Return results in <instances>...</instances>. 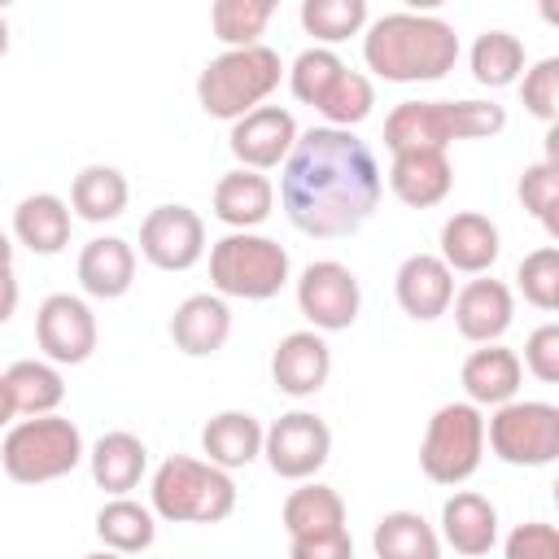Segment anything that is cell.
I'll list each match as a JSON object with an SVG mask.
<instances>
[{"mask_svg": "<svg viewBox=\"0 0 559 559\" xmlns=\"http://www.w3.org/2000/svg\"><path fill=\"white\" fill-rule=\"evenodd\" d=\"M380 162L354 131L310 127L280 166V205L301 236H354L380 205Z\"/></svg>", "mask_w": 559, "mask_h": 559, "instance_id": "cell-1", "label": "cell"}, {"mask_svg": "<svg viewBox=\"0 0 559 559\" xmlns=\"http://www.w3.org/2000/svg\"><path fill=\"white\" fill-rule=\"evenodd\" d=\"M362 61L384 83H437L459 61V35L437 13H384L362 31Z\"/></svg>", "mask_w": 559, "mask_h": 559, "instance_id": "cell-2", "label": "cell"}, {"mask_svg": "<svg viewBox=\"0 0 559 559\" xmlns=\"http://www.w3.org/2000/svg\"><path fill=\"white\" fill-rule=\"evenodd\" d=\"M507 127V109L498 100H402L384 118V148H437L445 153L454 140H485Z\"/></svg>", "mask_w": 559, "mask_h": 559, "instance_id": "cell-3", "label": "cell"}, {"mask_svg": "<svg viewBox=\"0 0 559 559\" xmlns=\"http://www.w3.org/2000/svg\"><path fill=\"white\" fill-rule=\"evenodd\" d=\"M148 511L166 524H218L236 511V480L205 459L170 454L153 472Z\"/></svg>", "mask_w": 559, "mask_h": 559, "instance_id": "cell-4", "label": "cell"}, {"mask_svg": "<svg viewBox=\"0 0 559 559\" xmlns=\"http://www.w3.org/2000/svg\"><path fill=\"white\" fill-rule=\"evenodd\" d=\"M280 79H284V61L275 48H266V44L223 48L197 74V105L210 118L236 122V118L253 114L258 105H266V96L280 87Z\"/></svg>", "mask_w": 559, "mask_h": 559, "instance_id": "cell-5", "label": "cell"}, {"mask_svg": "<svg viewBox=\"0 0 559 559\" xmlns=\"http://www.w3.org/2000/svg\"><path fill=\"white\" fill-rule=\"evenodd\" d=\"M87 459L83 432L66 415H31L13 419L0 441V467L17 485H48L70 476Z\"/></svg>", "mask_w": 559, "mask_h": 559, "instance_id": "cell-6", "label": "cell"}, {"mask_svg": "<svg viewBox=\"0 0 559 559\" xmlns=\"http://www.w3.org/2000/svg\"><path fill=\"white\" fill-rule=\"evenodd\" d=\"M288 249L262 231H227L210 245V284L227 301H271L288 284Z\"/></svg>", "mask_w": 559, "mask_h": 559, "instance_id": "cell-7", "label": "cell"}, {"mask_svg": "<svg viewBox=\"0 0 559 559\" xmlns=\"http://www.w3.org/2000/svg\"><path fill=\"white\" fill-rule=\"evenodd\" d=\"M485 459V411L472 402H445L432 411L424 441H419V467L432 485H463L476 476Z\"/></svg>", "mask_w": 559, "mask_h": 559, "instance_id": "cell-8", "label": "cell"}, {"mask_svg": "<svg viewBox=\"0 0 559 559\" xmlns=\"http://www.w3.org/2000/svg\"><path fill=\"white\" fill-rule=\"evenodd\" d=\"M485 445L511 467H546L559 459V406L515 397L485 419Z\"/></svg>", "mask_w": 559, "mask_h": 559, "instance_id": "cell-9", "label": "cell"}, {"mask_svg": "<svg viewBox=\"0 0 559 559\" xmlns=\"http://www.w3.org/2000/svg\"><path fill=\"white\" fill-rule=\"evenodd\" d=\"M297 310L314 332H345L362 310V284L345 262L319 258L297 280Z\"/></svg>", "mask_w": 559, "mask_h": 559, "instance_id": "cell-10", "label": "cell"}, {"mask_svg": "<svg viewBox=\"0 0 559 559\" xmlns=\"http://www.w3.org/2000/svg\"><path fill=\"white\" fill-rule=\"evenodd\" d=\"M100 328L83 297L74 293H48L35 310V345L52 367H79L96 354Z\"/></svg>", "mask_w": 559, "mask_h": 559, "instance_id": "cell-11", "label": "cell"}, {"mask_svg": "<svg viewBox=\"0 0 559 559\" xmlns=\"http://www.w3.org/2000/svg\"><path fill=\"white\" fill-rule=\"evenodd\" d=\"M332 454V428L314 411H288L262 432V459L280 480H310Z\"/></svg>", "mask_w": 559, "mask_h": 559, "instance_id": "cell-12", "label": "cell"}, {"mask_svg": "<svg viewBox=\"0 0 559 559\" xmlns=\"http://www.w3.org/2000/svg\"><path fill=\"white\" fill-rule=\"evenodd\" d=\"M140 258L157 271H192L205 258V223L192 205L166 201L140 223Z\"/></svg>", "mask_w": 559, "mask_h": 559, "instance_id": "cell-13", "label": "cell"}, {"mask_svg": "<svg viewBox=\"0 0 559 559\" xmlns=\"http://www.w3.org/2000/svg\"><path fill=\"white\" fill-rule=\"evenodd\" d=\"M297 118L284 105H258L253 114L236 118L227 131V148L240 162V170H275L297 144Z\"/></svg>", "mask_w": 559, "mask_h": 559, "instance_id": "cell-14", "label": "cell"}, {"mask_svg": "<svg viewBox=\"0 0 559 559\" xmlns=\"http://www.w3.org/2000/svg\"><path fill=\"white\" fill-rule=\"evenodd\" d=\"M454 328L463 341L472 345H498L515 319V297L502 280L493 275H476L454 293Z\"/></svg>", "mask_w": 559, "mask_h": 559, "instance_id": "cell-15", "label": "cell"}, {"mask_svg": "<svg viewBox=\"0 0 559 559\" xmlns=\"http://www.w3.org/2000/svg\"><path fill=\"white\" fill-rule=\"evenodd\" d=\"M332 376V349L323 341V332L301 328L280 336L275 354H271V380L280 393L288 397H314Z\"/></svg>", "mask_w": 559, "mask_h": 559, "instance_id": "cell-16", "label": "cell"}, {"mask_svg": "<svg viewBox=\"0 0 559 559\" xmlns=\"http://www.w3.org/2000/svg\"><path fill=\"white\" fill-rule=\"evenodd\" d=\"M393 297L415 323H432L454 301V271L437 253H411L393 275Z\"/></svg>", "mask_w": 559, "mask_h": 559, "instance_id": "cell-17", "label": "cell"}, {"mask_svg": "<svg viewBox=\"0 0 559 559\" xmlns=\"http://www.w3.org/2000/svg\"><path fill=\"white\" fill-rule=\"evenodd\" d=\"M454 555L480 559L498 546V507L476 493V489H454L441 502V533H437Z\"/></svg>", "mask_w": 559, "mask_h": 559, "instance_id": "cell-18", "label": "cell"}, {"mask_svg": "<svg viewBox=\"0 0 559 559\" xmlns=\"http://www.w3.org/2000/svg\"><path fill=\"white\" fill-rule=\"evenodd\" d=\"M389 188L411 210H432L454 188V166L437 148H402L389 162Z\"/></svg>", "mask_w": 559, "mask_h": 559, "instance_id": "cell-19", "label": "cell"}, {"mask_svg": "<svg viewBox=\"0 0 559 559\" xmlns=\"http://www.w3.org/2000/svg\"><path fill=\"white\" fill-rule=\"evenodd\" d=\"M502 253V236H498V223L489 214H476V210H459L441 223V262L459 275H489V266L498 262Z\"/></svg>", "mask_w": 559, "mask_h": 559, "instance_id": "cell-20", "label": "cell"}, {"mask_svg": "<svg viewBox=\"0 0 559 559\" xmlns=\"http://www.w3.org/2000/svg\"><path fill=\"white\" fill-rule=\"evenodd\" d=\"M520 380H524V367H520V354L507 349V345H480L463 358V371H459V384H463V402H472L476 411H498L507 402H515L520 393Z\"/></svg>", "mask_w": 559, "mask_h": 559, "instance_id": "cell-21", "label": "cell"}, {"mask_svg": "<svg viewBox=\"0 0 559 559\" xmlns=\"http://www.w3.org/2000/svg\"><path fill=\"white\" fill-rule=\"evenodd\" d=\"M231 336V310L218 293H192L170 314V341L188 358H210Z\"/></svg>", "mask_w": 559, "mask_h": 559, "instance_id": "cell-22", "label": "cell"}, {"mask_svg": "<svg viewBox=\"0 0 559 559\" xmlns=\"http://www.w3.org/2000/svg\"><path fill=\"white\" fill-rule=\"evenodd\" d=\"M79 284L96 301H114L135 284V249L122 236H92L79 249Z\"/></svg>", "mask_w": 559, "mask_h": 559, "instance_id": "cell-23", "label": "cell"}, {"mask_svg": "<svg viewBox=\"0 0 559 559\" xmlns=\"http://www.w3.org/2000/svg\"><path fill=\"white\" fill-rule=\"evenodd\" d=\"M275 210V183L258 170H227L214 183V218L227 223L231 231H253L271 218Z\"/></svg>", "mask_w": 559, "mask_h": 559, "instance_id": "cell-24", "label": "cell"}, {"mask_svg": "<svg viewBox=\"0 0 559 559\" xmlns=\"http://www.w3.org/2000/svg\"><path fill=\"white\" fill-rule=\"evenodd\" d=\"M87 467H92L96 489H105L114 498H127L144 480V472H148V445L135 432H122V428L105 432L87 450Z\"/></svg>", "mask_w": 559, "mask_h": 559, "instance_id": "cell-25", "label": "cell"}, {"mask_svg": "<svg viewBox=\"0 0 559 559\" xmlns=\"http://www.w3.org/2000/svg\"><path fill=\"white\" fill-rule=\"evenodd\" d=\"M70 205L57 192H31L13 210V240L39 258H52L70 245Z\"/></svg>", "mask_w": 559, "mask_h": 559, "instance_id": "cell-26", "label": "cell"}, {"mask_svg": "<svg viewBox=\"0 0 559 559\" xmlns=\"http://www.w3.org/2000/svg\"><path fill=\"white\" fill-rule=\"evenodd\" d=\"M262 432L266 428L258 424V415H249V411H218L201 428V454H205V463H214L223 472L249 467L262 454Z\"/></svg>", "mask_w": 559, "mask_h": 559, "instance_id": "cell-27", "label": "cell"}, {"mask_svg": "<svg viewBox=\"0 0 559 559\" xmlns=\"http://www.w3.org/2000/svg\"><path fill=\"white\" fill-rule=\"evenodd\" d=\"M284 533L288 537H319V533H336L345 528V498L332 485L319 480H301L288 498H284Z\"/></svg>", "mask_w": 559, "mask_h": 559, "instance_id": "cell-28", "label": "cell"}, {"mask_svg": "<svg viewBox=\"0 0 559 559\" xmlns=\"http://www.w3.org/2000/svg\"><path fill=\"white\" fill-rule=\"evenodd\" d=\"M131 201V183L118 166H83L70 183V210L83 218V223H109L127 210Z\"/></svg>", "mask_w": 559, "mask_h": 559, "instance_id": "cell-29", "label": "cell"}, {"mask_svg": "<svg viewBox=\"0 0 559 559\" xmlns=\"http://www.w3.org/2000/svg\"><path fill=\"white\" fill-rule=\"evenodd\" d=\"M376 559H441V537L419 511H384L371 528Z\"/></svg>", "mask_w": 559, "mask_h": 559, "instance_id": "cell-30", "label": "cell"}, {"mask_svg": "<svg viewBox=\"0 0 559 559\" xmlns=\"http://www.w3.org/2000/svg\"><path fill=\"white\" fill-rule=\"evenodd\" d=\"M4 384H9L13 411L22 419H31V415H57V406L66 402V380H61V371L48 358H17L4 371Z\"/></svg>", "mask_w": 559, "mask_h": 559, "instance_id": "cell-31", "label": "cell"}, {"mask_svg": "<svg viewBox=\"0 0 559 559\" xmlns=\"http://www.w3.org/2000/svg\"><path fill=\"white\" fill-rule=\"evenodd\" d=\"M96 537L114 555H140L157 542V515L135 498H109L96 511Z\"/></svg>", "mask_w": 559, "mask_h": 559, "instance_id": "cell-32", "label": "cell"}, {"mask_svg": "<svg viewBox=\"0 0 559 559\" xmlns=\"http://www.w3.org/2000/svg\"><path fill=\"white\" fill-rule=\"evenodd\" d=\"M467 66H472V79L489 92L515 87L524 74V44L511 31H480L467 52Z\"/></svg>", "mask_w": 559, "mask_h": 559, "instance_id": "cell-33", "label": "cell"}, {"mask_svg": "<svg viewBox=\"0 0 559 559\" xmlns=\"http://www.w3.org/2000/svg\"><path fill=\"white\" fill-rule=\"evenodd\" d=\"M271 17H275V0H214L210 31L223 48H253L262 44Z\"/></svg>", "mask_w": 559, "mask_h": 559, "instance_id": "cell-34", "label": "cell"}, {"mask_svg": "<svg viewBox=\"0 0 559 559\" xmlns=\"http://www.w3.org/2000/svg\"><path fill=\"white\" fill-rule=\"evenodd\" d=\"M301 31L314 35V48H332L367 31V0H301Z\"/></svg>", "mask_w": 559, "mask_h": 559, "instance_id": "cell-35", "label": "cell"}, {"mask_svg": "<svg viewBox=\"0 0 559 559\" xmlns=\"http://www.w3.org/2000/svg\"><path fill=\"white\" fill-rule=\"evenodd\" d=\"M349 66L336 57V48H301L297 57H293V66L284 70L288 74V87H293V96L301 100V105H310V109H319L323 100H328V92L341 83V74H345Z\"/></svg>", "mask_w": 559, "mask_h": 559, "instance_id": "cell-36", "label": "cell"}, {"mask_svg": "<svg viewBox=\"0 0 559 559\" xmlns=\"http://www.w3.org/2000/svg\"><path fill=\"white\" fill-rule=\"evenodd\" d=\"M376 109V83L362 74V70H345L341 83L328 92V100L319 105V114L328 118L323 127H341V131H354L358 122H367Z\"/></svg>", "mask_w": 559, "mask_h": 559, "instance_id": "cell-37", "label": "cell"}, {"mask_svg": "<svg viewBox=\"0 0 559 559\" xmlns=\"http://www.w3.org/2000/svg\"><path fill=\"white\" fill-rule=\"evenodd\" d=\"M515 288L524 293L528 306L555 314L559 310V249L542 245V249L524 253L520 266H515Z\"/></svg>", "mask_w": 559, "mask_h": 559, "instance_id": "cell-38", "label": "cell"}, {"mask_svg": "<svg viewBox=\"0 0 559 559\" xmlns=\"http://www.w3.org/2000/svg\"><path fill=\"white\" fill-rule=\"evenodd\" d=\"M515 192H520V205L546 227V236H559V218H555V210H559V166H555V157H542V162L524 166Z\"/></svg>", "mask_w": 559, "mask_h": 559, "instance_id": "cell-39", "label": "cell"}, {"mask_svg": "<svg viewBox=\"0 0 559 559\" xmlns=\"http://www.w3.org/2000/svg\"><path fill=\"white\" fill-rule=\"evenodd\" d=\"M520 100H524V109L537 118V122H555L559 118V57H542V61H533L524 74H520Z\"/></svg>", "mask_w": 559, "mask_h": 559, "instance_id": "cell-40", "label": "cell"}, {"mask_svg": "<svg viewBox=\"0 0 559 559\" xmlns=\"http://www.w3.org/2000/svg\"><path fill=\"white\" fill-rule=\"evenodd\" d=\"M502 559H559V528L546 520H524L507 533Z\"/></svg>", "mask_w": 559, "mask_h": 559, "instance_id": "cell-41", "label": "cell"}, {"mask_svg": "<svg viewBox=\"0 0 559 559\" xmlns=\"http://www.w3.org/2000/svg\"><path fill=\"white\" fill-rule=\"evenodd\" d=\"M520 367L528 376H537L542 384H559V323H542V328L528 332Z\"/></svg>", "mask_w": 559, "mask_h": 559, "instance_id": "cell-42", "label": "cell"}, {"mask_svg": "<svg viewBox=\"0 0 559 559\" xmlns=\"http://www.w3.org/2000/svg\"><path fill=\"white\" fill-rule=\"evenodd\" d=\"M288 559H354V537L349 528L319 537H288Z\"/></svg>", "mask_w": 559, "mask_h": 559, "instance_id": "cell-43", "label": "cell"}, {"mask_svg": "<svg viewBox=\"0 0 559 559\" xmlns=\"http://www.w3.org/2000/svg\"><path fill=\"white\" fill-rule=\"evenodd\" d=\"M17 301H22L17 275H13V271H0V323H9V319L17 314Z\"/></svg>", "mask_w": 559, "mask_h": 559, "instance_id": "cell-44", "label": "cell"}, {"mask_svg": "<svg viewBox=\"0 0 559 559\" xmlns=\"http://www.w3.org/2000/svg\"><path fill=\"white\" fill-rule=\"evenodd\" d=\"M17 419V411H13V397H9V384H4V371H0V428H9Z\"/></svg>", "mask_w": 559, "mask_h": 559, "instance_id": "cell-45", "label": "cell"}, {"mask_svg": "<svg viewBox=\"0 0 559 559\" xmlns=\"http://www.w3.org/2000/svg\"><path fill=\"white\" fill-rule=\"evenodd\" d=\"M0 271H13V240L0 231Z\"/></svg>", "mask_w": 559, "mask_h": 559, "instance_id": "cell-46", "label": "cell"}, {"mask_svg": "<svg viewBox=\"0 0 559 559\" xmlns=\"http://www.w3.org/2000/svg\"><path fill=\"white\" fill-rule=\"evenodd\" d=\"M9 52V22H4V13H0V57Z\"/></svg>", "mask_w": 559, "mask_h": 559, "instance_id": "cell-47", "label": "cell"}, {"mask_svg": "<svg viewBox=\"0 0 559 559\" xmlns=\"http://www.w3.org/2000/svg\"><path fill=\"white\" fill-rule=\"evenodd\" d=\"M83 559H127V555H114V550H92V555H83Z\"/></svg>", "mask_w": 559, "mask_h": 559, "instance_id": "cell-48", "label": "cell"}]
</instances>
